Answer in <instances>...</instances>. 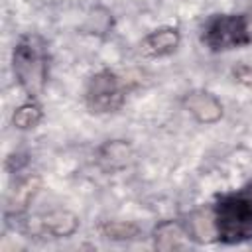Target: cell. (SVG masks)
Returning <instances> with one entry per match:
<instances>
[{"instance_id":"1","label":"cell","mask_w":252,"mask_h":252,"mask_svg":"<svg viewBox=\"0 0 252 252\" xmlns=\"http://www.w3.org/2000/svg\"><path fill=\"white\" fill-rule=\"evenodd\" d=\"M211 211L217 242L240 244L252 240V181L242 189L220 195Z\"/></svg>"},{"instance_id":"2","label":"cell","mask_w":252,"mask_h":252,"mask_svg":"<svg viewBox=\"0 0 252 252\" xmlns=\"http://www.w3.org/2000/svg\"><path fill=\"white\" fill-rule=\"evenodd\" d=\"M12 71L20 89L37 100L49 77V49L39 33H24L12 51Z\"/></svg>"},{"instance_id":"3","label":"cell","mask_w":252,"mask_h":252,"mask_svg":"<svg viewBox=\"0 0 252 252\" xmlns=\"http://www.w3.org/2000/svg\"><path fill=\"white\" fill-rule=\"evenodd\" d=\"M201 41L213 53L252 43V10L244 14H215L201 28Z\"/></svg>"},{"instance_id":"4","label":"cell","mask_w":252,"mask_h":252,"mask_svg":"<svg viewBox=\"0 0 252 252\" xmlns=\"http://www.w3.org/2000/svg\"><path fill=\"white\" fill-rule=\"evenodd\" d=\"M126 100L124 81L110 69L94 73L85 89V104L94 114L116 112Z\"/></svg>"},{"instance_id":"5","label":"cell","mask_w":252,"mask_h":252,"mask_svg":"<svg viewBox=\"0 0 252 252\" xmlns=\"http://www.w3.org/2000/svg\"><path fill=\"white\" fill-rule=\"evenodd\" d=\"M12 219L20 220L18 228L30 238H67L75 234L79 228V217L63 209L35 215L26 220L22 217H12Z\"/></svg>"},{"instance_id":"6","label":"cell","mask_w":252,"mask_h":252,"mask_svg":"<svg viewBox=\"0 0 252 252\" xmlns=\"http://www.w3.org/2000/svg\"><path fill=\"white\" fill-rule=\"evenodd\" d=\"M183 108L199 122V124H215L222 118V104L220 100L203 89L189 91L183 96Z\"/></svg>"},{"instance_id":"7","label":"cell","mask_w":252,"mask_h":252,"mask_svg":"<svg viewBox=\"0 0 252 252\" xmlns=\"http://www.w3.org/2000/svg\"><path fill=\"white\" fill-rule=\"evenodd\" d=\"M181 43V32L177 28H159L156 32H150L142 41H140V53L144 57L156 59V57H165L177 51Z\"/></svg>"},{"instance_id":"8","label":"cell","mask_w":252,"mask_h":252,"mask_svg":"<svg viewBox=\"0 0 252 252\" xmlns=\"http://www.w3.org/2000/svg\"><path fill=\"white\" fill-rule=\"evenodd\" d=\"M152 238H154V246L158 250H163V252L183 250L191 244V236H189V230L185 226V220H177V219L161 220L154 228Z\"/></svg>"},{"instance_id":"9","label":"cell","mask_w":252,"mask_h":252,"mask_svg":"<svg viewBox=\"0 0 252 252\" xmlns=\"http://www.w3.org/2000/svg\"><path fill=\"white\" fill-rule=\"evenodd\" d=\"M185 226L189 230L191 242L197 244H209L217 240V230H215V220H213V211L211 207L207 209H199L193 215L187 217Z\"/></svg>"},{"instance_id":"10","label":"cell","mask_w":252,"mask_h":252,"mask_svg":"<svg viewBox=\"0 0 252 252\" xmlns=\"http://www.w3.org/2000/svg\"><path fill=\"white\" fill-rule=\"evenodd\" d=\"M39 177L35 175H30V177H24L16 183V189H14V197L10 199V217H20L26 207L30 205V201L35 197V193L39 191Z\"/></svg>"},{"instance_id":"11","label":"cell","mask_w":252,"mask_h":252,"mask_svg":"<svg viewBox=\"0 0 252 252\" xmlns=\"http://www.w3.org/2000/svg\"><path fill=\"white\" fill-rule=\"evenodd\" d=\"M132 158V150L126 142L122 140H112L106 142L100 150H98V159L102 163H108V169H118L124 167Z\"/></svg>"},{"instance_id":"12","label":"cell","mask_w":252,"mask_h":252,"mask_svg":"<svg viewBox=\"0 0 252 252\" xmlns=\"http://www.w3.org/2000/svg\"><path fill=\"white\" fill-rule=\"evenodd\" d=\"M41 120H43V110H41L39 102L37 100H32V98L28 102L20 104L14 110V114H12V124L18 130H32Z\"/></svg>"},{"instance_id":"13","label":"cell","mask_w":252,"mask_h":252,"mask_svg":"<svg viewBox=\"0 0 252 252\" xmlns=\"http://www.w3.org/2000/svg\"><path fill=\"white\" fill-rule=\"evenodd\" d=\"M98 230L108 240H136L142 234L138 224L126 220H104L98 226Z\"/></svg>"},{"instance_id":"14","label":"cell","mask_w":252,"mask_h":252,"mask_svg":"<svg viewBox=\"0 0 252 252\" xmlns=\"http://www.w3.org/2000/svg\"><path fill=\"white\" fill-rule=\"evenodd\" d=\"M98 12L100 10H94L91 16H87V22L83 24V30L85 32H89V33H104L110 28V24H112L110 14L108 12H102V16H98Z\"/></svg>"},{"instance_id":"15","label":"cell","mask_w":252,"mask_h":252,"mask_svg":"<svg viewBox=\"0 0 252 252\" xmlns=\"http://www.w3.org/2000/svg\"><path fill=\"white\" fill-rule=\"evenodd\" d=\"M232 77H234V81H238L240 85L252 89V67H250V65L240 63V65L232 67Z\"/></svg>"}]
</instances>
